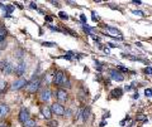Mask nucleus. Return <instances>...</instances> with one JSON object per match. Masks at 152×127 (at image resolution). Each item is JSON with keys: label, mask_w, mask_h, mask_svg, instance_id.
<instances>
[{"label": "nucleus", "mask_w": 152, "mask_h": 127, "mask_svg": "<svg viewBox=\"0 0 152 127\" xmlns=\"http://www.w3.org/2000/svg\"><path fill=\"white\" fill-rule=\"evenodd\" d=\"M39 86H41V79H39V78H34V77H33V78H32V81L27 83L26 88H27V91L29 92V93H36L38 89H39Z\"/></svg>", "instance_id": "f257e3e1"}, {"label": "nucleus", "mask_w": 152, "mask_h": 127, "mask_svg": "<svg viewBox=\"0 0 152 127\" xmlns=\"http://www.w3.org/2000/svg\"><path fill=\"white\" fill-rule=\"evenodd\" d=\"M65 77H66V74H65L64 70H57L56 74L53 76V81H52V82H53L56 86L61 87V86H62V83H64Z\"/></svg>", "instance_id": "f03ea898"}, {"label": "nucleus", "mask_w": 152, "mask_h": 127, "mask_svg": "<svg viewBox=\"0 0 152 127\" xmlns=\"http://www.w3.org/2000/svg\"><path fill=\"white\" fill-rule=\"evenodd\" d=\"M51 112L52 113H55L56 116H64L65 115V108H64V106L61 105V103H53V105L51 106Z\"/></svg>", "instance_id": "7ed1b4c3"}, {"label": "nucleus", "mask_w": 152, "mask_h": 127, "mask_svg": "<svg viewBox=\"0 0 152 127\" xmlns=\"http://www.w3.org/2000/svg\"><path fill=\"white\" fill-rule=\"evenodd\" d=\"M27 81L24 78H19L18 81H15L13 84H12V87H10V89L12 91H19V89H22V88H24L26 86H27Z\"/></svg>", "instance_id": "20e7f679"}, {"label": "nucleus", "mask_w": 152, "mask_h": 127, "mask_svg": "<svg viewBox=\"0 0 152 127\" xmlns=\"http://www.w3.org/2000/svg\"><path fill=\"white\" fill-rule=\"evenodd\" d=\"M26 69H27V64H26V62H20L18 65H15L14 67V72L13 73H15L17 76H23V74L26 73Z\"/></svg>", "instance_id": "39448f33"}, {"label": "nucleus", "mask_w": 152, "mask_h": 127, "mask_svg": "<svg viewBox=\"0 0 152 127\" xmlns=\"http://www.w3.org/2000/svg\"><path fill=\"white\" fill-rule=\"evenodd\" d=\"M109 76H110V78L113 79V81H117V82H122L123 79H124L123 74L117 69H112L110 72H109Z\"/></svg>", "instance_id": "423d86ee"}, {"label": "nucleus", "mask_w": 152, "mask_h": 127, "mask_svg": "<svg viewBox=\"0 0 152 127\" xmlns=\"http://www.w3.org/2000/svg\"><path fill=\"white\" fill-rule=\"evenodd\" d=\"M18 118H19V121H20L22 123H24L26 121H28V120L31 118V117H29V111H28L27 108H22L20 112H19Z\"/></svg>", "instance_id": "0eeeda50"}, {"label": "nucleus", "mask_w": 152, "mask_h": 127, "mask_svg": "<svg viewBox=\"0 0 152 127\" xmlns=\"http://www.w3.org/2000/svg\"><path fill=\"white\" fill-rule=\"evenodd\" d=\"M56 98L60 102H66L67 101V92L65 91V89H62V88H60L58 91L56 92Z\"/></svg>", "instance_id": "6e6552de"}, {"label": "nucleus", "mask_w": 152, "mask_h": 127, "mask_svg": "<svg viewBox=\"0 0 152 127\" xmlns=\"http://www.w3.org/2000/svg\"><path fill=\"white\" fill-rule=\"evenodd\" d=\"M41 100L43 102H48L51 100V91L48 88H46V89H43V91L41 92Z\"/></svg>", "instance_id": "1a4fd4ad"}, {"label": "nucleus", "mask_w": 152, "mask_h": 127, "mask_svg": "<svg viewBox=\"0 0 152 127\" xmlns=\"http://www.w3.org/2000/svg\"><path fill=\"white\" fill-rule=\"evenodd\" d=\"M8 113H9V106L5 105V103H1L0 105V118H4Z\"/></svg>", "instance_id": "9d476101"}, {"label": "nucleus", "mask_w": 152, "mask_h": 127, "mask_svg": "<svg viewBox=\"0 0 152 127\" xmlns=\"http://www.w3.org/2000/svg\"><path fill=\"white\" fill-rule=\"evenodd\" d=\"M41 112H42V115H43V117L46 120H51V115H52V112H51V110L47 106H42V108H41Z\"/></svg>", "instance_id": "9b49d317"}, {"label": "nucleus", "mask_w": 152, "mask_h": 127, "mask_svg": "<svg viewBox=\"0 0 152 127\" xmlns=\"http://www.w3.org/2000/svg\"><path fill=\"white\" fill-rule=\"evenodd\" d=\"M3 72L5 74H12L14 72V65L12 63H5V65L3 68Z\"/></svg>", "instance_id": "f8f14e48"}, {"label": "nucleus", "mask_w": 152, "mask_h": 127, "mask_svg": "<svg viewBox=\"0 0 152 127\" xmlns=\"http://www.w3.org/2000/svg\"><path fill=\"white\" fill-rule=\"evenodd\" d=\"M122 95H123V91L121 88H115V89H113V91L110 92V96L113 98H121Z\"/></svg>", "instance_id": "ddd939ff"}, {"label": "nucleus", "mask_w": 152, "mask_h": 127, "mask_svg": "<svg viewBox=\"0 0 152 127\" xmlns=\"http://www.w3.org/2000/svg\"><path fill=\"white\" fill-rule=\"evenodd\" d=\"M7 38V29L5 27L0 24V43H3V40Z\"/></svg>", "instance_id": "4468645a"}, {"label": "nucleus", "mask_w": 152, "mask_h": 127, "mask_svg": "<svg viewBox=\"0 0 152 127\" xmlns=\"http://www.w3.org/2000/svg\"><path fill=\"white\" fill-rule=\"evenodd\" d=\"M23 125H24V127H36V126H37L36 121H34V120H32V118H29L28 121H26Z\"/></svg>", "instance_id": "2eb2a0df"}, {"label": "nucleus", "mask_w": 152, "mask_h": 127, "mask_svg": "<svg viewBox=\"0 0 152 127\" xmlns=\"http://www.w3.org/2000/svg\"><path fill=\"white\" fill-rule=\"evenodd\" d=\"M74 55H75L74 52H67V53H65V55H62V58H64V59H69V60H71V59L74 58Z\"/></svg>", "instance_id": "dca6fc26"}, {"label": "nucleus", "mask_w": 152, "mask_h": 127, "mask_svg": "<svg viewBox=\"0 0 152 127\" xmlns=\"http://www.w3.org/2000/svg\"><path fill=\"white\" fill-rule=\"evenodd\" d=\"M89 116H90V107H88V108H85V110H84V113H83L84 121H86L89 118Z\"/></svg>", "instance_id": "f3484780"}, {"label": "nucleus", "mask_w": 152, "mask_h": 127, "mask_svg": "<svg viewBox=\"0 0 152 127\" xmlns=\"http://www.w3.org/2000/svg\"><path fill=\"white\" fill-rule=\"evenodd\" d=\"M105 28H107V30H108V32L113 33V34H118V35H121V32L118 30V29H115V28H112V27H105Z\"/></svg>", "instance_id": "a211bd4d"}, {"label": "nucleus", "mask_w": 152, "mask_h": 127, "mask_svg": "<svg viewBox=\"0 0 152 127\" xmlns=\"http://www.w3.org/2000/svg\"><path fill=\"white\" fill-rule=\"evenodd\" d=\"M58 17H60L62 20H67V19H69L67 13H65V11H60V13H58Z\"/></svg>", "instance_id": "6ab92c4d"}, {"label": "nucleus", "mask_w": 152, "mask_h": 127, "mask_svg": "<svg viewBox=\"0 0 152 127\" xmlns=\"http://www.w3.org/2000/svg\"><path fill=\"white\" fill-rule=\"evenodd\" d=\"M42 45H43V47H48V48H52V47H57V44L56 43H52V42H43Z\"/></svg>", "instance_id": "aec40b11"}, {"label": "nucleus", "mask_w": 152, "mask_h": 127, "mask_svg": "<svg viewBox=\"0 0 152 127\" xmlns=\"http://www.w3.org/2000/svg\"><path fill=\"white\" fill-rule=\"evenodd\" d=\"M57 125H58V122H57V121H52V120H50L48 121V123H47V126H48V127H57Z\"/></svg>", "instance_id": "412c9836"}, {"label": "nucleus", "mask_w": 152, "mask_h": 127, "mask_svg": "<svg viewBox=\"0 0 152 127\" xmlns=\"http://www.w3.org/2000/svg\"><path fill=\"white\" fill-rule=\"evenodd\" d=\"M7 87V82L5 81H0V93L4 92V88Z\"/></svg>", "instance_id": "4be33fe9"}, {"label": "nucleus", "mask_w": 152, "mask_h": 127, "mask_svg": "<svg viewBox=\"0 0 152 127\" xmlns=\"http://www.w3.org/2000/svg\"><path fill=\"white\" fill-rule=\"evenodd\" d=\"M4 9H5V10L8 11V15H9V14H10V13L13 11L14 6H13V5H5V6H4Z\"/></svg>", "instance_id": "5701e85b"}, {"label": "nucleus", "mask_w": 152, "mask_h": 127, "mask_svg": "<svg viewBox=\"0 0 152 127\" xmlns=\"http://www.w3.org/2000/svg\"><path fill=\"white\" fill-rule=\"evenodd\" d=\"M48 28L51 30H53V32H64L62 29H60V28H57V27H52V25H48Z\"/></svg>", "instance_id": "b1692460"}, {"label": "nucleus", "mask_w": 152, "mask_h": 127, "mask_svg": "<svg viewBox=\"0 0 152 127\" xmlns=\"http://www.w3.org/2000/svg\"><path fill=\"white\" fill-rule=\"evenodd\" d=\"M133 14L138 17H143V11H141V10H133Z\"/></svg>", "instance_id": "393cba45"}, {"label": "nucleus", "mask_w": 152, "mask_h": 127, "mask_svg": "<svg viewBox=\"0 0 152 127\" xmlns=\"http://www.w3.org/2000/svg\"><path fill=\"white\" fill-rule=\"evenodd\" d=\"M118 70H121V72H128V68H126V67H123V65H118Z\"/></svg>", "instance_id": "a878e982"}, {"label": "nucleus", "mask_w": 152, "mask_h": 127, "mask_svg": "<svg viewBox=\"0 0 152 127\" xmlns=\"http://www.w3.org/2000/svg\"><path fill=\"white\" fill-rule=\"evenodd\" d=\"M145 95H146V97H151L152 96V89H146V91H145Z\"/></svg>", "instance_id": "bb28decb"}, {"label": "nucleus", "mask_w": 152, "mask_h": 127, "mask_svg": "<svg viewBox=\"0 0 152 127\" xmlns=\"http://www.w3.org/2000/svg\"><path fill=\"white\" fill-rule=\"evenodd\" d=\"M93 20L94 22H96V20H99V17H98V14L95 13V11H93Z\"/></svg>", "instance_id": "cd10ccee"}, {"label": "nucleus", "mask_w": 152, "mask_h": 127, "mask_svg": "<svg viewBox=\"0 0 152 127\" xmlns=\"http://www.w3.org/2000/svg\"><path fill=\"white\" fill-rule=\"evenodd\" d=\"M80 19H81L83 23H85V24H86V17H85L84 14H80Z\"/></svg>", "instance_id": "c85d7f7f"}, {"label": "nucleus", "mask_w": 152, "mask_h": 127, "mask_svg": "<svg viewBox=\"0 0 152 127\" xmlns=\"http://www.w3.org/2000/svg\"><path fill=\"white\" fill-rule=\"evenodd\" d=\"M145 73H147V74H152V68H151V67H147V68L145 69Z\"/></svg>", "instance_id": "c756f323"}, {"label": "nucleus", "mask_w": 152, "mask_h": 127, "mask_svg": "<svg viewBox=\"0 0 152 127\" xmlns=\"http://www.w3.org/2000/svg\"><path fill=\"white\" fill-rule=\"evenodd\" d=\"M0 127H8V122L1 121V122H0Z\"/></svg>", "instance_id": "7c9ffc66"}, {"label": "nucleus", "mask_w": 152, "mask_h": 127, "mask_svg": "<svg viewBox=\"0 0 152 127\" xmlns=\"http://www.w3.org/2000/svg\"><path fill=\"white\" fill-rule=\"evenodd\" d=\"M138 120H141V121H146V120H147V117H146L145 115H140V117H138Z\"/></svg>", "instance_id": "2f4dec72"}, {"label": "nucleus", "mask_w": 152, "mask_h": 127, "mask_svg": "<svg viewBox=\"0 0 152 127\" xmlns=\"http://www.w3.org/2000/svg\"><path fill=\"white\" fill-rule=\"evenodd\" d=\"M31 8L32 9H37V4L36 3H31Z\"/></svg>", "instance_id": "473e14b6"}, {"label": "nucleus", "mask_w": 152, "mask_h": 127, "mask_svg": "<svg viewBox=\"0 0 152 127\" xmlns=\"http://www.w3.org/2000/svg\"><path fill=\"white\" fill-rule=\"evenodd\" d=\"M46 22L51 23V22H52V17H48V15H47V17H46Z\"/></svg>", "instance_id": "72a5a7b5"}, {"label": "nucleus", "mask_w": 152, "mask_h": 127, "mask_svg": "<svg viewBox=\"0 0 152 127\" xmlns=\"http://www.w3.org/2000/svg\"><path fill=\"white\" fill-rule=\"evenodd\" d=\"M96 69L98 70H102V65H100V63H99V62H96Z\"/></svg>", "instance_id": "f704fd0d"}, {"label": "nucleus", "mask_w": 152, "mask_h": 127, "mask_svg": "<svg viewBox=\"0 0 152 127\" xmlns=\"http://www.w3.org/2000/svg\"><path fill=\"white\" fill-rule=\"evenodd\" d=\"M51 3H52V4H53V5H55V6H60V3H58V1H51Z\"/></svg>", "instance_id": "c9c22d12"}, {"label": "nucleus", "mask_w": 152, "mask_h": 127, "mask_svg": "<svg viewBox=\"0 0 152 127\" xmlns=\"http://www.w3.org/2000/svg\"><path fill=\"white\" fill-rule=\"evenodd\" d=\"M108 45L110 47V48H115V47H118V45H115V44H113V43H108Z\"/></svg>", "instance_id": "e433bc0d"}, {"label": "nucleus", "mask_w": 152, "mask_h": 127, "mask_svg": "<svg viewBox=\"0 0 152 127\" xmlns=\"http://www.w3.org/2000/svg\"><path fill=\"white\" fill-rule=\"evenodd\" d=\"M104 52H105V53H107V54H109V53H110V50H109L108 48H104Z\"/></svg>", "instance_id": "4c0bfd02"}, {"label": "nucleus", "mask_w": 152, "mask_h": 127, "mask_svg": "<svg viewBox=\"0 0 152 127\" xmlns=\"http://www.w3.org/2000/svg\"><path fill=\"white\" fill-rule=\"evenodd\" d=\"M131 88H132L131 86H126V91H131Z\"/></svg>", "instance_id": "58836bf2"}, {"label": "nucleus", "mask_w": 152, "mask_h": 127, "mask_svg": "<svg viewBox=\"0 0 152 127\" xmlns=\"http://www.w3.org/2000/svg\"><path fill=\"white\" fill-rule=\"evenodd\" d=\"M133 3H134V4H138V5H140V4H142V1H140V0H138V1H137V0H134Z\"/></svg>", "instance_id": "ea45409f"}, {"label": "nucleus", "mask_w": 152, "mask_h": 127, "mask_svg": "<svg viewBox=\"0 0 152 127\" xmlns=\"http://www.w3.org/2000/svg\"><path fill=\"white\" fill-rule=\"evenodd\" d=\"M104 126H105V121H103L102 123H100V127H104Z\"/></svg>", "instance_id": "a19ab883"}]
</instances>
